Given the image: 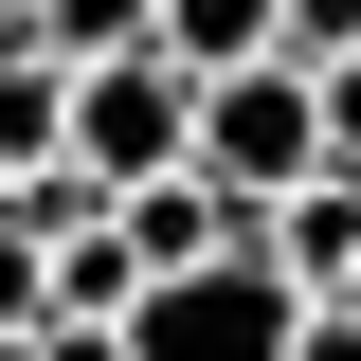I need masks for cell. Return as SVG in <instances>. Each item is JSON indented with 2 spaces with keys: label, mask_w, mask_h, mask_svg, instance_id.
<instances>
[{
  "label": "cell",
  "mask_w": 361,
  "mask_h": 361,
  "mask_svg": "<svg viewBox=\"0 0 361 361\" xmlns=\"http://www.w3.org/2000/svg\"><path fill=\"white\" fill-rule=\"evenodd\" d=\"M180 180H217L235 217H271V199H307L325 180V90L271 54V73H217L199 90V145H180Z\"/></svg>",
  "instance_id": "cell-1"
},
{
  "label": "cell",
  "mask_w": 361,
  "mask_h": 361,
  "mask_svg": "<svg viewBox=\"0 0 361 361\" xmlns=\"http://www.w3.org/2000/svg\"><path fill=\"white\" fill-rule=\"evenodd\" d=\"M180 145H199V90H180L163 54H109V73H73V180H90V199H145V180H180Z\"/></svg>",
  "instance_id": "cell-2"
},
{
  "label": "cell",
  "mask_w": 361,
  "mask_h": 361,
  "mask_svg": "<svg viewBox=\"0 0 361 361\" xmlns=\"http://www.w3.org/2000/svg\"><path fill=\"white\" fill-rule=\"evenodd\" d=\"M289 289H271L253 253H217V271H180V289H145L127 307V361H289Z\"/></svg>",
  "instance_id": "cell-3"
},
{
  "label": "cell",
  "mask_w": 361,
  "mask_h": 361,
  "mask_svg": "<svg viewBox=\"0 0 361 361\" xmlns=\"http://www.w3.org/2000/svg\"><path fill=\"white\" fill-rule=\"evenodd\" d=\"M109 253H127L145 289H180V271H217V253H253V217H235L217 180H145V199H109Z\"/></svg>",
  "instance_id": "cell-4"
},
{
  "label": "cell",
  "mask_w": 361,
  "mask_h": 361,
  "mask_svg": "<svg viewBox=\"0 0 361 361\" xmlns=\"http://www.w3.org/2000/svg\"><path fill=\"white\" fill-rule=\"evenodd\" d=\"M271 37H289V0H163L145 54H163L180 90H217V73H271Z\"/></svg>",
  "instance_id": "cell-5"
},
{
  "label": "cell",
  "mask_w": 361,
  "mask_h": 361,
  "mask_svg": "<svg viewBox=\"0 0 361 361\" xmlns=\"http://www.w3.org/2000/svg\"><path fill=\"white\" fill-rule=\"evenodd\" d=\"M163 37V0H18V54L37 73H109V54Z\"/></svg>",
  "instance_id": "cell-6"
},
{
  "label": "cell",
  "mask_w": 361,
  "mask_h": 361,
  "mask_svg": "<svg viewBox=\"0 0 361 361\" xmlns=\"http://www.w3.org/2000/svg\"><path fill=\"white\" fill-rule=\"evenodd\" d=\"M73 163V73H37V54H0V180Z\"/></svg>",
  "instance_id": "cell-7"
},
{
  "label": "cell",
  "mask_w": 361,
  "mask_h": 361,
  "mask_svg": "<svg viewBox=\"0 0 361 361\" xmlns=\"http://www.w3.org/2000/svg\"><path fill=\"white\" fill-rule=\"evenodd\" d=\"M271 54H289L307 90H325V73H361V0H289V37H271Z\"/></svg>",
  "instance_id": "cell-8"
},
{
  "label": "cell",
  "mask_w": 361,
  "mask_h": 361,
  "mask_svg": "<svg viewBox=\"0 0 361 361\" xmlns=\"http://www.w3.org/2000/svg\"><path fill=\"white\" fill-rule=\"evenodd\" d=\"M325 180L361 199V73H325Z\"/></svg>",
  "instance_id": "cell-9"
},
{
  "label": "cell",
  "mask_w": 361,
  "mask_h": 361,
  "mask_svg": "<svg viewBox=\"0 0 361 361\" xmlns=\"http://www.w3.org/2000/svg\"><path fill=\"white\" fill-rule=\"evenodd\" d=\"M289 361H361V307H307V325H289Z\"/></svg>",
  "instance_id": "cell-10"
},
{
  "label": "cell",
  "mask_w": 361,
  "mask_h": 361,
  "mask_svg": "<svg viewBox=\"0 0 361 361\" xmlns=\"http://www.w3.org/2000/svg\"><path fill=\"white\" fill-rule=\"evenodd\" d=\"M343 307H361V289H343Z\"/></svg>",
  "instance_id": "cell-11"
}]
</instances>
